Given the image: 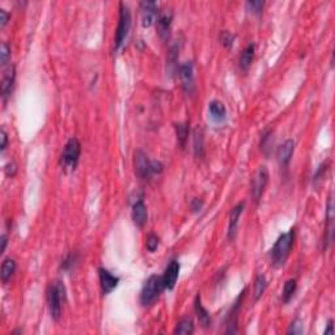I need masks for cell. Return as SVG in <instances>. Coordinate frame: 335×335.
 Returning <instances> with one entry per match:
<instances>
[{
  "label": "cell",
  "mask_w": 335,
  "mask_h": 335,
  "mask_svg": "<svg viewBox=\"0 0 335 335\" xmlns=\"http://www.w3.org/2000/svg\"><path fill=\"white\" fill-rule=\"evenodd\" d=\"M295 236H296V231H295V228H292L276 240L275 245L271 249V261H272L274 266L280 267L286 263L291 249L293 246V242H295Z\"/></svg>",
  "instance_id": "6da1fadb"
},
{
  "label": "cell",
  "mask_w": 335,
  "mask_h": 335,
  "mask_svg": "<svg viewBox=\"0 0 335 335\" xmlns=\"http://www.w3.org/2000/svg\"><path fill=\"white\" fill-rule=\"evenodd\" d=\"M66 299V287L61 280H55L50 284L47 291V302L51 318L58 321L62 316V305Z\"/></svg>",
  "instance_id": "7a4b0ae2"
},
{
  "label": "cell",
  "mask_w": 335,
  "mask_h": 335,
  "mask_svg": "<svg viewBox=\"0 0 335 335\" xmlns=\"http://www.w3.org/2000/svg\"><path fill=\"white\" fill-rule=\"evenodd\" d=\"M164 290L165 286L164 282H163V276H159V275H152V276H149L140 293L141 305H143V306L152 305L153 302L160 297L161 292Z\"/></svg>",
  "instance_id": "3957f363"
},
{
  "label": "cell",
  "mask_w": 335,
  "mask_h": 335,
  "mask_svg": "<svg viewBox=\"0 0 335 335\" xmlns=\"http://www.w3.org/2000/svg\"><path fill=\"white\" fill-rule=\"evenodd\" d=\"M130 27H131V13H130V8L125 3L119 4V21L118 28H117V33H115V43L114 49H121V46L125 43V39L129 34Z\"/></svg>",
  "instance_id": "277c9868"
},
{
  "label": "cell",
  "mask_w": 335,
  "mask_h": 335,
  "mask_svg": "<svg viewBox=\"0 0 335 335\" xmlns=\"http://www.w3.org/2000/svg\"><path fill=\"white\" fill-rule=\"evenodd\" d=\"M81 152V145L80 141L77 140L76 137H71L65 145L63 153H62L61 163L65 169H69L73 170L76 168L79 157H80Z\"/></svg>",
  "instance_id": "5b68a950"
},
{
  "label": "cell",
  "mask_w": 335,
  "mask_h": 335,
  "mask_svg": "<svg viewBox=\"0 0 335 335\" xmlns=\"http://www.w3.org/2000/svg\"><path fill=\"white\" fill-rule=\"evenodd\" d=\"M268 178H270L268 170L265 165H262V167L258 168V170L255 171L254 177L251 179V195L257 203L262 198L265 189L268 183Z\"/></svg>",
  "instance_id": "8992f818"
},
{
  "label": "cell",
  "mask_w": 335,
  "mask_h": 335,
  "mask_svg": "<svg viewBox=\"0 0 335 335\" xmlns=\"http://www.w3.org/2000/svg\"><path fill=\"white\" fill-rule=\"evenodd\" d=\"M178 73L183 91L186 92V93H193L195 88L194 66H193V62H185V63H182L178 67Z\"/></svg>",
  "instance_id": "52a82bcc"
},
{
  "label": "cell",
  "mask_w": 335,
  "mask_h": 335,
  "mask_svg": "<svg viewBox=\"0 0 335 335\" xmlns=\"http://www.w3.org/2000/svg\"><path fill=\"white\" fill-rule=\"evenodd\" d=\"M171 21H173V12H171L170 9L165 8V9L159 12V16H157L156 20L157 33H159V35L161 37V39H164V41L169 38Z\"/></svg>",
  "instance_id": "ba28073f"
},
{
  "label": "cell",
  "mask_w": 335,
  "mask_h": 335,
  "mask_svg": "<svg viewBox=\"0 0 335 335\" xmlns=\"http://www.w3.org/2000/svg\"><path fill=\"white\" fill-rule=\"evenodd\" d=\"M134 164H135V171L141 179H148L152 173H151V161L148 156L145 155L143 151L137 149L135 152V159H134Z\"/></svg>",
  "instance_id": "9c48e42d"
},
{
  "label": "cell",
  "mask_w": 335,
  "mask_h": 335,
  "mask_svg": "<svg viewBox=\"0 0 335 335\" xmlns=\"http://www.w3.org/2000/svg\"><path fill=\"white\" fill-rule=\"evenodd\" d=\"M141 24L143 27L148 28L156 23L159 11H157V3L155 1H141L140 3Z\"/></svg>",
  "instance_id": "30bf717a"
},
{
  "label": "cell",
  "mask_w": 335,
  "mask_h": 335,
  "mask_svg": "<svg viewBox=\"0 0 335 335\" xmlns=\"http://www.w3.org/2000/svg\"><path fill=\"white\" fill-rule=\"evenodd\" d=\"M99 276H100V284H101V290H102L103 295L110 293L111 291L117 288L119 283V278H117L115 275H113L106 268H99Z\"/></svg>",
  "instance_id": "8fae6325"
},
{
  "label": "cell",
  "mask_w": 335,
  "mask_h": 335,
  "mask_svg": "<svg viewBox=\"0 0 335 335\" xmlns=\"http://www.w3.org/2000/svg\"><path fill=\"white\" fill-rule=\"evenodd\" d=\"M245 203H238L236 206L231 209V215H229V225H228V238L231 241L234 240L237 232V225H238V220H240L241 215L244 212Z\"/></svg>",
  "instance_id": "7c38bea8"
},
{
  "label": "cell",
  "mask_w": 335,
  "mask_h": 335,
  "mask_svg": "<svg viewBox=\"0 0 335 335\" xmlns=\"http://www.w3.org/2000/svg\"><path fill=\"white\" fill-rule=\"evenodd\" d=\"M179 263L178 261H171L169 263V266L167 267L164 275H163V282H164V286L167 290H173L177 283V279H178L179 275Z\"/></svg>",
  "instance_id": "4fadbf2b"
},
{
  "label": "cell",
  "mask_w": 335,
  "mask_h": 335,
  "mask_svg": "<svg viewBox=\"0 0 335 335\" xmlns=\"http://www.w3.org/2000/svg\"><path fill=\"white\" fill-rule=\"evenodd\" d=\"M328 225L325 229V236H324V249H328V246L332 244L333 234H334V206H333V198L330 197L328 202Z\"/></svg>",
  "instance_id": "5bb4252c"
},
{
  "label": "cell",
  "mask_w": 335,
  "mask_h": 335,
  "mask_svg": "<svg viewBox=\"0 0 335 335\" xmlns=\"http://www.w3.org/2000/svg\"><path fill=\"white\" fill-rule=\"evenodd\" d=\"M15 66L9 65L7 67V69L4 71L3 80H1V95H3L4 99H7L8 96L12 93V88H13V84H15Z\"/></svg>",
  "instance_id": "9a60e30c"
},
{
  "label": "cell",
  "mask_w": 335,
  "mask_h": 335,
  "mask_svg": "<svg viewBox=\"0 0 335 335\" xmlns=\"http://www.w3.org/2000/svg\"><path fill=\"white\" fill-rule=\"evenodd\" d=\"M148 219V212H147V207H145L143 199H139L134 203L133 206V220L135 225L137 227H143L147 223Z\"/></svg>",
  "instance_id": "2e32d148"
},
{
  "label": "cell",
  "mask_w": 335,
  "mask_h": 335,
  "mask_svg": "<svg viewBox=\"0 0 335 335\" xmlns=\"http://www.w3.org/2000/svg\"><path fill=\"white\" fill-rule=\"evenodd\" d=\"M293 151H295V141L287 140L284 141L278 149V160L282 167H287L290 164L291 159H292Z\"/></svg>",
  "instance_id": "e0dca14e"
},
{
  "label": "cell",
  "mask_w": 335,
  "mask_h": 335,
  "mask_svg": "<svg viewBox=\"0 0 335 335\" xmlns=\"http://www.w3.org/2000/svg\"><path fill=\"white\" fill-rule=\"evenodd\" d=\"M194 309H195V314L198 317L199 322L202 325L203 328H209L211 326V316L209 313L207 312V309L204 308L202 305V301H201V296H197L194 301Z\"/></svg>",
  "instance_id": "ac0fdd59"
},
{
  "label": "cell",
  "mask_w": 335,
  "mask_h": 335,
  "mask_svg": "<svg viewBox=\"0 0 335 335\" xmlns=\"http://www.w3.org/2000/svg\"><path fill=\"white\" fill-rule=\"evenodd\" d=\"M209 114H211V118L216 122H223L227 117V109H225L224 103L220 102V101H216L213 100L211 101L208 105Z\"/></svg>",
  "instance_id": "d6986e66"
},
{
  "label": "cell",
  "mask_w": 335,
  "mask_h": 335,
  "mask_svg": "<svg viewBox=\"0 0 335 335\" xmlns=\"http://www.w3.org/2000/svg\"><path fill=\"white\" fill-rule=\"evenodd\" d=\"M193 141H194V153L198 159H203L204 156V133L201 127H197L193 134Z\"/></svg>",
  "instance_id": "ffe728a7"
},
{
  "label": "cell",
  "mask_w": 335,
  "mask_h": 335,
  "mask_svg": "<svg viewBox=\"0 0 335 335\" xmlns=\"http://www.w3.org/2000/svg\"><path fill=\"white\" fill-rule=\"evenodd\" d=\"M254 53H255L254 43H249V45L244 49V51L241 53L240 68L242 69V71H245V72L250 68L251 63H253V59H254Z\"/></svg>",
  "instance_id": "44dd1931"
},
{
  "label": "cell",
  "mask_w": 335,
  "mask_h": 335,
  "mask_svg": "<svg viewBox=\"0 0 335 335\" xmlns=\"http://www.w3.org/2000/svg\"><path fill=\"white\" fill-rule=\"evenodd\" d=\"M15 271H16V262H15V261H13V259H11V258L4 259L3 265H1V272H0L3 283L9 282L12 276H13V274H15Z\"/></svg>",
  "instance_id": "7402d4cb"
},
{
  "label": "cell",
  "mask_w": 335,
  "mask_h": 335,
  "mask_svg": "<svg viewBox=\"0 0 335 335\" xmlns=\"http://www.w3.org/2000/svg\"><path fill=\"white\" fill-rule=\"evenodd\" d=\"M175 135H177V143L181 149L185 148L189 136V123H177L174 125Z\"/></svg>",
  "instance_id": "603a6c76"
},
{
  "label": "cell",
  "mask_w": 335,
  "mask_h": 335,
  "mask_svg": "<svg viewBox=\"0 0 335 335\" xmlns=\"http://www.w3.org/2000/svg\"><path fill=\"white\" fill-rule=\"evenodd\" d=\"M194 333V324L191 318H183L177 324L174 329V334H183V335H190Z\"/></svg>",
  "instance_id": "cb8c5ba5"
},
{
  "label": "cell",
  "mask_w": 335,
  "mask_h": 335,
  "mask_svg": "<svg viewBox=\"0 0 335 335\" xmlns=\"http://www.w3.org/2000/svg\"><path fill=\"white\" fill-rule=\"evenodd\" d=\"M267 288V280L265 275L259 274L254 280V300L258 301Z\"/></svg>",
  "instance_id": "d4e9b609"
},
{
  "label": "cell",
  "mask_w": 335,
  "mask_h": 335,
  "mask_svg": "<svg viewBox=\"0 0 335 335\" xmlns=\"http://www.w3.org/2000/svg\"><path fill=\"white\" fill-rule=\"evenodd\" d=\"M297 290V283L295 279H290L287 280L286 284H284V288H283V295H282V301L286 304L288 301L291 300L295 295Z\"/></svg>",
  "instance_id": "484cf974"
},
{
  "label": "cell",
  "mask_w": 335,
  "mask_h": 335,
  "mask_svg": "<svg viewBox=\"0 0 335 335\" xmlns=\"http://www.w3.org/2000/svg\"><path fill=\"white\" fill-rule=\"evenodd\" d=\"M159 244H160V238H159V236H156L155 233L148 234L147 240H145V248H147V250L151 251V253L156 251V249L159 248Z\"/></svg>",
  "instance_id": "4316f807"
},
{
  "label": "cell",
  "mask_w": 335,
  "mask_h": 335,
  "mask_svg": "<svg viewBox=\"0 0 335 335\" xmlns=\"http://www.w3.org/2000/svg\"><path fill=\"white\" fill-rule=\"evenodd\" d=\"M274 144V139H272V133L268 131L263 135L262 143H261V148L266 155H268V149H271V145Z\"/></svg>",
  "instance_id": "83f0119b"
},
{
  "label": "cell",
  "mask_w": 335,
  "mask_h": 335,
  "mask_svg": "<svg viewBox=\"0 0 335 335\" xmlns=\"http://www.w3.org/2000/svg\"><path fill=\"white\" fill-rule=\"evenodd\" d=\"M9 58H11V47L8 46L7 42H3L1 43V50H0V62H1V65H7Z\"/></svg>",
  "instance_id": "f1b7e54d"
},
{
  "label": "cell",
  "mask_w": 335,
  "mask_h": 335,
  "mask_svg": "<svg viewBox=\"0 0 335 335\" xmlns=\"http://www.w3.org/2000/svg\"><path fill=\"white\" fill-rule=\"evenodd\" d=\"M233 41H234V35H233L232 33H229V32H227V31L221 32L220 42H221V45L224 46V47H227V49L232 47Z\"/></svg>",
  "instance_id": "f546056e"
},
{
  "label": "cell",
  "mask_w": 335,
  "mask_h": 335,
  "mask_svg": "<svg viewBox=\"0 0 335 335\" xmlns=\"http://www.w3.org/2000/svg\"><path fill=\"white\" fill-rule=\"evenodd\" d=\"M263 5H265V3H263L262 0H253V1H248L246 3V8L250 12H253V13H261Z\"/></svg>",
  "instance_id": "4dcf8cb0"
},
{
  "label": "cell",
  "mask_w": 335,
  "mask_h": 335,
  "mask_svg": "<svg viewBox=\"0 0 335 335\" xmlns=\"http://www.w3.org/2000/svg\"><path fill=\"white\" fill-rule=\"evenodd\" d=\"M288 334H302L304 333V325H302V322H301L300 320H295L291 324L290 329H288Z\"/></svg>",
  "instance_id": "1f68e13d"
},
{
  "label": "cell",
  "mask_w": 335,
  "mask_h": 335,
  "mask_svg": "<svg viewBox=\"0 0 335 335\" xmlns=\"http://www.w3.org/2000/svg\"><path fill=\"white\" fill-rule=\"evenodd\" d=\"M75 262H76V255L68 254L65 258V261L62 262L61 267L63 268V270H71V268L73 267V265H75Z\"/></svg>",
  "instance_id": "d6a6232c"
},
{
  "label": "cell",
  "mask_w": 335,
  "mask_h": 335,
  "mask_svg": "<svg viewBox=\"0 0 335 335\" xmlns=\"http://www.w3.org/2000/svg\"><path fill=\"white\" fill-rule=\"evenodd\" d=\"M4 171H5V174H7L8 177H15V174L17 173V165H16L13 161H11V163H8V164L5 165Z\"/></svg>",
  "instance_id": "836d02e7"
},
{
  "label": "cell",
  "mask_w": 335,
  "mask_h": 335,
  "mask_svg": "<svg viewBox=\"0 0 335 335\" xmlns=\"http://www.w3.org/2000/svg\"><path fill=\"white\" fill-rule=\"evenodd\" d=\"M163 170H164V165L161 164L160 161H151V173L152 174H160Z\"/></svg>",
  "instance_id": "e575fe53"
},
{
  "label": "cell",
  "mask_w": 335,
  "mask_h": 335,
  "mask_svg": "<svg viewBox=\"0 0 335 335\" xmlns=\"http://www.w3.org/2000/svg\"><path fill=\"white\" fill-rule=\"evenodd\" d=\"M177 53H178V47H177V45H174L170 49L169 59H168V63L170 66H175V62H177Z\"/></svg>",
  "instance_id": "d590c367"
},
{
  "label": "cell",
  "mask_w": 335,
  "mask_h": 335,
  "mask_svg": "<svg viewBox=\"0 0 335 335\" xmlns=\"http://www.w3.org/2000/svg\"><path fill=\"white\" fill-rule=\"evenodd\" d=\"M190 206H191V209H193V212H198V211H201V209H202L203 202L201 201V199L195 198V199H193V201H191Z\"/></svg>",
  "instance_id": "8d00e7d4"
},
{
  "label": "cell",
  "mask_w": 335,
  "mask_h": 335,
  "mask_svg": "<svg viewBox=\"0 0 335 335\" xmlns=\"http://www.w3.org/2000/svg\"><path fill=\"white\" fill-rule=\"evenodd\" d=\"M8 20H9V15L5 9H0V27L4 28L7 25Z\"/></svg>",
  "instance_id": "74e56055"
},
{
  "label": "cell",
  "mask_w": 335,
  "mask_h": 335,
  "mask_svg": "<svg viewBox=\"0 0 335 335\" xmlns=\"http://www.w3.org/2000/svg\"><path fill=\"white\" fill-rule=\"evenodd\" d=\"M0 137H1V152H4L5 151V148H7V143H8V136H7V133H5V130L1 129V134H0Z\"/></svg>",
  "instance_id": "f35d334b"
},
{
  "label": "cell",
  "mask_w": 335,
  "mask_h": 335,
  "mask_svg": "<svg viewBox=\"0 0 335 335\" xmlns=\"http://www.w3.org/2000/svg\"><path fill=\"white\" fill-rule=\"evenodd\" d=\"M333 320H330L329 321V324H328V328L325 329V334H334V326H333Z\"/></svg>",
  "instance_id": "ab89813d"
},
{
  "label": "cell",
  "mask_w": 335,
  "mask_h": 335,
  "mask_svg": "<svg viewBox=\"0 0 335 335\" xmlns=\"http://www.w3.org/2000/svg\"><path fill=\"white\" fill-rule=\"evenodd\" d=\"M0 240H1V253H4V251H5V248H7L8 238H7V236H5V234H3Z\"/></svg>",
  "instance_id": "60d3db41"
}]
</instances>
